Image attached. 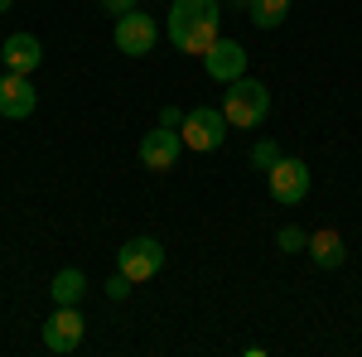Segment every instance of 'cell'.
<instances>
[{
  "instance_id": "1",
  "label": "cell",
  "mask_w": 362,
  "mask_h": 357,
  "mask_svg": "<svg viewBox=\"0 0 362 357\" xmlns=\"http://www.w3.org/2000/svg\"><path fill=\"white\" fill-rule=\"evenodd\" d=\"M223 39V5L218 0H174L169 5V44L179 54H208Z\"/></svg>"
},
{
  "instance_id": "2",
  "label": "cell",
  "mask_w": 362,
  "mask_h": 357,
  "mask_svg": "<svg viewBox=\"0 0 362 357\" xmlns=\"http://www.w3.org/2000/svg\"><path fill=\"white\" fill-rule=\"evenodd\" d=\"M223 116L232 121V131H256L266 116H271V92L266 83H256V78H232L223 92Z\"/></svg>"
},
{
  "instance_id": "3",
  "label": "cell",
  "mask_w": 362,
  "mask_h": 357,
  "mask_svg": "<svg viewBox=\"0 0 362 357\" xmlns=\"http://www.w3.org/2000/svg\"><path fill=\"white\" fill-rule=\"evenodd\" d=\"M227 131H232V121L223 116V107H194V111H184V126H179L184 150H198V155L223 150Z\"/></svg>"
},
{
  "instance_id": "4",
  "label": "cell",
  "mask_w": 362,
  "mask_h": 357,
  "mask_svg": "<svg viewBox=\"0 0 362 357\" xmlns=\"http://www.w3.org/2000/svg\"><path fill=\"white\" fill-rule=\"evenodd\" d=\"M266 184H271V198L280 208H295V203L309 198V165L295 160V155H280L276 165L266 169Z\"/></svg>"
},
{
  "instance_id": "5",
  "label": "cell",
  "mask_w": 362,
  "mask_h": 357,
  "mask_svg": "<svg viewBox=\"0 0 362 357\" xmlns=\"http://www.w3.org/2000/svg\"><path fill=\"white\" fill-rule=\"evenodd\" d=\"M116 271L131 275V285L150 280V275H160V271H165V247H160V237H131L126 247L116 251Z\"/></svg>"
},
{
  "instance_id": "6",
  "label": "cell",
  "mask_w": 362,
  "mask_h": 357,
  "mask_svg": "<svg viewBox=\"0 0 362 357\" xmlns=\"http://www.w3.org/2000/svg\"><path fill=\"white\" fill-rule=\"evenodd\" d=\"M83 333H87V319L78 304H54V314H49V324H44V348L49 353H78L83 348Z\"/></svg>"
},
{
  "instance_id": "7",
  "label": "cell",
  "mask_w": 362,
  "mask_h": 357,
  "mask_svg": "<svg viewBox=\"0 0 362 357\" xmlns=\"http://www.w3.org/2000/svg\"><path fill=\"white\" fill-rule=\"evenodd\" d=\"M155 44H160V25H155L150 15H140V5L131 15H116V49H121V54L145 58Z\"/></svg>"
},
{
  "instance_id": "8",
  "label": "cell",
  "mask_w": 362,
  "mask_h": 357,
  "mask_svg": "<svg viewBox=\"0 0 362 357\" xmlns=\"http://www.w3.org/2000/svg\"><path fill=\"white\" fill-rule=\"evenodd\" d=\"M39 107V92L25 73H0V116L5 121H25Z\"/></svg>"
},
{
  "instance_id": "9",
  "label": "cell",
  "mask_w": 362,
  "mask_h": 357,
  "mask_svg": "<svg viewBox=\"0 0 362 357\" xmlns=\"http://www.w3.org/2000/svg\"><path fill=\"white\" fill-rule=\"evenodd\" d=\"M179 155H184V136L169 131V126H160V131H150V136L140 140V165L155 169V174L174 169V165H179Z\"/></svg>"
},
{
  "instance_id": "10",
  "label": "cell",
  "mask_w": 362,
  "mask_h": 357,
  "mask_svg": "<svg viewBox=\"0 0 362 357\" xmlns=\"http://www.w3.org/2000/svg\"><path fill=\"white\" fill-rule=\"evenodd\" d=\"M203 68H208V78L213 83H232V78H242L247 73V49L237 44V39H218L208 54H203Z\"/></svg>"
},
{
  "instance_id": "11",
  "label": "cell",
  "mask_w": 362,
  "mask_h": 357,
  "mask_svg": "<svg viewBox=\"0 0 362 357\" xmlns=\"http://www.w3.org/2000/svg\"><path fill=\"white\" fill-rule=\"evenodd\" d=\"M0 58H5V73H34L39 63H44V44L34 39V34H10L5 44H0Z\"/></svg>"
},
{
  "instance_id": "12",
  "label": "cell",
  "mask_w": 362,
  "mask_h": 357,
  "mask_svg": "<svg viewBox=\"0 0 362 357\" xmlns=\"http://www.w3.org/2000/svg\"><path fill=\"white\" fill-rule=\"evenodd\" d=\"M309 256H314L319 271H338V266L348 261L343 232H338V227H319V232H309Z\"/></svg>"
},
{
  "instance_id": "13",
  "label": "cell",
  "mask_w": 362,
  "mask_h": 357,
  "mask_svg": "<svg viewBox=\"0 0 362 357\" xmlns=\"http://www.w3.org/2000/svg\"><path fill=\"white\" fill-rule=\"evenodd\" d=\"M87 290V275L78 271V266H63V271L54 275V285H49V295H54V304H78Z\"/></svg>"
},
{
  "instance_id": "14",
  "label": "cell",
  "mask_w": 362,
  "mask_h": 357,
  "mask_svg": "<svg viewBox=\"0 0 362 357\" xmlns=\"http://www.w3.org/2000/svg\"><path fill=\"white\" fill-rule=\"evenodd\" d=\"M247 15H251V25H256V29H280V25H285V15H290V0H251Z\"/></svg>"
},
{
  "instance_id": "15",
  "label": "cell",
  "mask_w": 362,
  "mask_h": 357,
  "mask_svg": "<svg viewBox=\"0 0 362 357\" xmlns=\"http://www.w3.org/2000/svg\"><path fill=\"white\" fill-rule=\"evenodd\" d=\"M276 247L285 251V256H300V251H309V232H305V227H295V222H285L280 237H276Z\"/></svg>"
},
{
  "instance_id": "16",
  "label": "cell",
  "mask_w": 362,
  "mask_h": 357,
  "mask_svg": "<svg viewBox=\"0 0 362 357\" xmlns=\"http://www.w3.org/2000/svg\"><path fill=\"white\" fill-rule=\"evenodd\" d=\"M247 160H251V169H271V165L280 160V145H276L271 136H261L256 145H251V155H247Z\"/></svg>"
},
{
  "instance_id": "17",
  "label": "cell",
  "mask_w": 362,
  "mask_h": 357,
  "mask_svg": "<svg viewBox=\"0 0 362 357\" xmlns=\"http://www.w3.org/2000/svg\"><path fill=\"white\" fill-rule=\"evenodd\" d=\"M102 290H107V300H126V295H131V275H121V271H116L112 280L102 285Z\"/></svg>"
},
{
  "instance_id": "18",
  "label": "cell",
  "mask_w": 362,
  "mask_h": 357,
  "mask_svg": "<svg viewBox=\"0 0 362 357\" xmlns=\"http://www.w3.org/2000/svg\"><path fill=\"white\" fill-rule=\"evenodd\" d=\"M160 126L179 131V126H184V111H179V107H160Z\"/></svg>"
},
{
  "instance_id": "19",
  "label": "cell",
  "mask_w": 362,
  "mask_h": 357,
  "mask_svg": "<svg viewBox=\"0 0 362 357\" xmlns=\"http://www.w3.org/2000/svg\"><path fill=\"white\" fill-rule=\"evenodd\" d=\"M136 5H140V0H102V10H107V15H131Z\"/></svg>"
},
{
  "instance_id": "20",
  "label": "cell",
  "mask_w": 362,
  "mask_h": 357,
  "mask_svg": "<svg viewBox=\"0 0 362 357\" xmlns=\"http://www.w3.org/2000/svg\"><path fill=\"white\" fill-rule=\"evenodd\" d=\"M10 5H15V0H0V15H5V10H10Z\"/></svg>"
},
{
  "instance_id": "21",
  "label": "cell",
  "mask_w": 362,
  "mask_h": 357,
  "mask_svg": "<svg viewBox=\"0 0 362 357\" xmlns=\"http://www.w3.org/2000/svg\"><path fill=\"white\" fill-rule=\"evenodd\" d=\"M237 5H251V0H237Z\"/></svg>"
}]
</instances>
